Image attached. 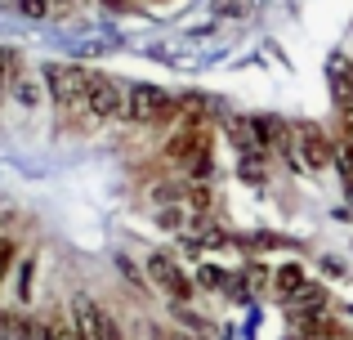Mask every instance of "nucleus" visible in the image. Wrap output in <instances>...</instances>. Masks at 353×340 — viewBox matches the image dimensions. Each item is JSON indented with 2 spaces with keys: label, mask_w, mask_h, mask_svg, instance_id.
<instances>
[{
  "label": "nucleus",
  "mask_w": 353,
  "mask_h": 340,
  "mask_svg": "<svg viewBox=\"0 0 353 340\" xmlns=\"http://www.w3.org/2000/svg\"><path fill=\"white\" fill-rule=\"evenodd\" d=\"M45 81H50V94L54 103L68 112V108H81L85 112V99H90V86H94V72L85 68H68V63H54L45 68Z\"/></svg>",
  "instance_id": "4"
},
{
  "label": "nucleus",
  "mask_w": 353,
  "mask_h": 340,
  "mask_svg": "<svg viewBox=\"0 0 353 340\" xmlns=\"http://www.w3.org/2000/svg\"><path fill=\"white\" fill-rule=\"evenodd\" d=\"M282 148L291 152L295 161H304V166H336V157H340V148L318 126H295V130H286Z\"/></svg>",
  "instance_id": "3"
},
{
  "label": "nucleus",
  "mask_w": 353,
  "mask_h": 340,
  "mask_svg": "<svg viewBox=\"0 0 353 340\" xmlns=\"http://www.w3.org/2000/svg\"><path fill=\"white\" fill-rule=\"evenodd\" d=\"M14 260H18V246L9 233H0V287H5V278L14 273Z\"/></svg>",
  "instance_id": "9"
},
{
  "label": "nucleus",
  "mask_w": 353,
  "mask_h": 340,
  "mask_svg": "<svg viewBox=\"0 0 353 340\" xmlns=\"http://www.w3.org/2000/svg\"><path fill=\"white\" fill-rule=\"evenodd\" d=\"M45 340H81V332L72 327V318H45Z\"/></svg>",
  "instance_id": "11"
},
{
  "label": "nucleus",
  "mask_w": 353,
  "mask_h": 340,
  "mask_svg": "<svg viewBox=\"0 0 353 340\" xmlns=\"http://www.w3.org/2000/svg\"><path fill=\"white\" fill-rule=\"evenodd\" d=\"M291 340H345V332L336 327V318H331V314H318V318H300Z\"/></svg>",
  "instance_id": "8"
},
{
  "label": "nucleus",
  "mask_w": 353,
  "mask_h": 340,
  "mask_svg": "<svg viewBox=\"0 0 353 340\" xmlns=\"http://www.w3.org/2000/svg\"><path fill=\"white\" fill-rule=\"evenodd\" d=\"M165 152H170V161L183 170V179H206L210 174V161H215V139H210V126L201 121V117H183L179 130L170 134V143H165Z\"/></svg>",
  "instance_id": "1"
},
{
  "label": "nucleus",
  "mask_w": 353,
  "mask_h": 340,
  "mask_svg": "<svg viewBox=\"0 0 353 340\" xmlns=\"http://www.w3.org/2000/svg\"><path fill=\"white\" fill-rule=\"evenodd\" d=\"M148 273H152V282H157V287H165L174 300H188V278H183V269H174L170 260L157 255V260L148 264Z\"/></svg>",
  "instance_id": "7"
},
{
  "label": "nucleus",
  "mask_w": 353,
  "mask_h": 340,
  "mask_svg": "<svg viewBox=\"0 0 353 340\" xmlns=\"http://www.w3.org/2000/svg\"><path fill=\"white\" fill-rule=\"evenodd\" d=\"M27 14H41V18H59L68 9V0H18Z\"/></svg>",
  "instance_id": "10"
},
{
  "label": "nucleus",
  "mask_w": 353,
  "mask_h": 340,
  "mask_svg": "<svg viewBox=\"0 0 353 340\" xmlns=\"http://www.w3.org/2000/svg\"><path fill=\"white\" fill-rule=\"evenodd\" d=\"M125 121H134V126H170V121H183V99H174L170 90H157V86H130V94H125Z\"/></svg>",
  "instance_id": "2"
},
{
  "label": "nucleus",
  "mask_w": 353,
  "mask_h": 340,
  "mask_svg": "<svg viewBox=\"0 0 353 340\" xmlns=\"http://www.w3.org/2000/svg\"><path fill=\"white\" fill-rule=\"evenodd\" d=\"M125 94H130V86H121V81L99 77V72H94V86H90L85 112L99 117V121H125Z\"/></svg>",
  "instance_id": "5"
},
{
  "label": "nucleus",
  "mask_w": 353,
  "mask_h": 340,
  "mask_svg": "<svg viewBox=\"0 0 353 340\" xmlns=\"http://www.w3.org/2000/svg\"><path fill=\"white\" fill-rule=\"evenodd\" d=\"M72 327L81 332V340H121V327L112 323V314L103 305H94V300L72 305Z\"/></svg>",
  "instance_id": "6"
}]
</instances>
